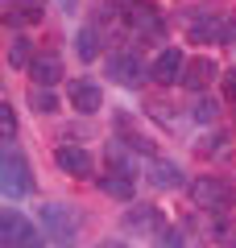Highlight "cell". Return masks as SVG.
Wrapping results in <instances>:
<instances>
[{
	"instance_id": "cell-5",
	"label": "cell",
	"mask_w": 236,
	"mask_h": 248,
	"mask_svg": "<svg viewBox=\"0 0 236 248\" xmlns=\"http://www.w3.org/2000/svg\"><path fill=\"white\" fill-rule=\"evenodd\" d=\"M42 232H46L50 240H58V244H75L79 219H75V211H70V207L46 203V207H42Z\"/></svg>"
},
{
	"instance_id": "cell-26",
	"label": "cell",
	"mask_w": 236,
	"mask_h": 248,
	"mask_svg": "<svg viewBox=\"0 0 236 248\" xmlns=\"http://www.w3.org/2000/svg\"><path fill=\"white\" fill-rule=\"evenodd\" d=\"M108 248H129V244H120V240H112V244H108Z\"/></svg>"
},
{
	"instance_id": "cell-24",
	"label": "cell",
	"mask_w": 236,
	"mask_h": 248,
	"mask_svg": "<svg viewBox=\"0 0 236 248\" xmlns=\"http://www.w3.org/2000/svg\"><path fill=\"white\" fill-rule=\"evenodd\" d=\"M219 46H236V21H224L219 25Z\"/></svg>"
},
{
	"instance_id": "cell-4",
	"label": "cell",
	"mask_w": 236,
	"mask_h": 248,
	"mask_svg": "<svg viewBox=\"0 0 236 248\" xmlns=\"http://www.w3.org/2000/svg\"><path fill=\"white\" fill-rule=\"evenodd\" d=\"M104 71L112 75L120 87H141V83L149 79V66H145L133 50H112V54L104 58Z\"/></svg>"
},
{
	"instance_id": "cell-12",
	"label": "cell",
	"mask_w": 236,
	"mask_h": 248,
	"mask_svg": "<svg viewBox=\"0 0 236 248\" xmlns=\"http://www.w3.org/2000/svg\"><path fill=\"white\" fill-rule=\"evenodd\" d=\"M46 17V4L42 0H9V9H4V25L9 29H29Z\"/></svg>"
},
{
	"instance_id": "cell-3",
	"label": "cell",
	"mask_w": 236,
	"mask_h": 248,
	"mask_svg": "<svg viewBox=\"0 0 236 248\" xmlns=\"http://www.w3.org/2000/svg\"><path fill=\"white\" fill-rule=\"evenodd\" d=\"M0 186H4V195H9V199H25L29 190H34L29 161L21 157L13 145H9V153H4V161H0Z\"/></svg>"
},
{
	"instance_id": "cell-2",
	"label": "cell",
	"mask_w": 236,
	"mask_h": 248,
	"mask_svg": "<svg viewBox=\"0 0 236 248\" xmlns=\"http://www.w3.org/2000/svg\"><path fill=\"white\" fill-rule=\"evenodd\" d=\"M0 244L4 248H46V232H37L34 223L21 211H4V223H0Z\"/></svg>"
},
{
	"instance_id": "cell-17",
	"label": "cell",
	"mask_w": 236,
	"mask_h": 248,
	"mask_svg": "<svg viewBox=\"0 0 236 248\" xmlns=\"http://www.w3.org/2000/svg\"><path fill=\"white\" fill-rule=\"evenodd\" d=\"M75 54H79L83 62H96V58H100V29H96V25H83V29L75 33Z\"/></svg>"
},
{
	"instance_id": "cell-15",
	"label": "cell",
	"mask_w": 236,
	"mask_h": 248,
	"mask_svg": "<svg viewBox=\"0 0 236 248\" xmlns=\"http://www.w3.org/2000/svg\"><path fill=\"white\" fill-rule=\"evenodd\" d=\"M149 182H153L157 190H178V186H186V178H183V166H178V161H162V157H153Z\"/></svg>"
},
{
	"instance_id": "cell-14",
	"label": "cell",
	"mask_w": 236,
	"mask_h": 248,
	"mask_svg": "<svg viewBox=\"0 0 236 248\" xmlns=\"http://www.w3.org/2000/svg\"><path fill=\"white\" fill-rule=\"evenodd\" d=\"M100 190H104L108 199H116V203H133L137 182H133L129 170H108V174H100Z\"/></svg>"
},
{
	"instance_id": "cell-20",
	"label": "cell",
	"mask_w": 236,
	"mask_h": 248,
	"mask_svg": "<svg viewBox=\"0 0 236 248\" xmlns=\"http://www.w3.org/2000/svg\"><path fill=\"white\" fill-rule=\"evenodd\" d=\"M29 108L42 112V116L58 112V95H54V87H34V91H29Z\"/></svg>"
},
{
	"instance_id": "cell-11",
	"label": "cell",
	"mask_w": 236,
	"mask_h": 248,
	"mask_svg": "<svg viewBox=\"0 0 236 248\" xmlns=\"http://www.w3.org/2000/svg\"><path fill=\"white\" fill-rule=\"evenodd\" d=\"M29 79H34V87H58L62 75H67V66H62L58 54H37L34 62H29Z\"/></svg>"
},
{
	"instance_id": "cell-22",
	"label": "cell",
	"mask_w": 236,
	"mask_h": 248,
	"mask_svg": "<svg viewBox=\"0 0 236 248\" xmlns=\"http://www.w3.org/2000/svg\"><path fill=\"white\" fill-rule=\"evenodd\" d=\"M0 116H4V141H17V112H13V104H0Z\"/></svg>"
},
{
	"instance_id": "cell-21",
	"label": "cell",
	"mask_w": 236,
	"mask_h": 248,
	"mask_svg": "<svg viewBox=\"0 0 236 248\" xmlns=\"http://www.w3.org/2000/svg\"><path fill=\"white\" fill-rule=\"evenodd\" d=\"M153 248H186V244H183V232H178L174 223H162L157 236H153Z\"/></svg>"
},
{
	"instance_id": "cell-27",
	"label": "cell",
	"mask_w": 236,
	"mask_h": 248,
	"mask_svg": "<svg viewBox=\"0 0 236 248\" xmlns=\"http://www.w3.org/2000/svg\"><path fill=\"white\" fill-rule=\"evenodd\" d=\"M116 4H124V9H129V4H137V0H116Z\"/></svg>"
},
{
	"instance_id": "cell-16",
	"label": "cell",
	"mask_w": 236,
	"mask_h": 248,
	"mask_svg": "<svg viewBox=\"0 0 236 248\" xmlns=\"http://www.w3.org/2000/svg\"><path fill=\"white\" fill-rule=\"evenodd\" d=\"M37 54H34V37L29 33H17L9 42V66L13 71H29V62H34Z\"/></svg>"
},
{
	"instance_id": "cell-8",
	"label": "cell",
	"mask_w": 236,
	"mask_h": 248,
	"mask_svg": "<svg viewBox=\"0 0 236 248\" xmlns=\"http://www.w3.org/2000/svg\"><path fill=\"white\" fill-rule=\"evenodd\" d=\"M183 71H186V58H183V50H178V46H166V50L149 62V79L162 83V87L183 83Z\"/></svg>"
},
{
	"instance_id": "cell-25",
	"label": "cell",
	"mask_w": 236,
	"mask_h": 248,
	"mask_svg": "<svg viewBox=\"0 0 236 248\" xmlns=\"http://www.w3.org/2000/svg\"><path fill=\"white\" fill-rule=\"evenodd\" d=\"M58 4H62V13H75L79 9V0H58Z\"/></svg>"
},
{
	"instance_id": "cell-9",
	"label": "cell",
	"mask_w": 236,
	"mask_h": 248,
	"mask_svg": "<svg viewBox=\"0 0 236 248\" xmlns=\"http://www.w3.org/2000/svg\"><path fill=\"white\" fill-rule=\"evenodd\" d=\"M67 99H70V108H75L79 116H96L100 108H104V91L91 79H70L67 83Z\"/></svg>"
},
{
	"instance_id": "cell-10",
	"label": "cell",
	"mask_w": 236,
	"mask_h": 248,
	"mask_svg": "<svg viewBox=\"0 0 236 248\" xmlns=\"http://www.w3.org/2000/svg\"><path fill=\"white\" fill-rule=\"evenodd\" d=\"M162 211L149 203H133L129 211H124V228L133 232V236H157V228H162Z\"/></svg>"
},
{
	"instance_id": "cell-28",
	"label": "cell",
	"mask_w": 236,
	"mask_h": 248,
	"mask_svg": "<svg viewBox=\"0 0 236 248\" xmlns=\"http://www.w3.org/2000/svg\"><path fill=\"white\" fill-rule=\"evenodd\" d=\"M232 248H236V244H232Z\"/></svg>"
},
{
	"instance_id": "cell-23",
	"label": "cell",
	"mask_w": 236,
	"mask_h": 248,
	"mask_svg": "<svg viewBox=\"0 0 236 248\" xmlns=\"http://www.w3.org/2000/svg\"><path fill=\"white\" fill-rule=\"evenodd\" d=\"M224 99L236 108V66H232V71H224Z\"/></svg>"
},
{
	"instance_id": "cell-6",
	"label": "cell",
	"mask_w": 236,
	"mask_h": 248,
	"mask_svg": "<svg viewBox=\"0 0 236 248\" xmlns=\"http://www.w3.org/2000/svg\"><path fill=\"white\" fill-rule=\"evenodd\" d=\"M124 25L133 29V37H145V42H157V37L166 33L162 13H157L153 4H145V0H137V4H129V9H124Z\"/></svg>"
},
{
	"instance_id": "cell-1",
	"label": "cell",
	"mask_w": 236,
	"mask_h": 248,
	"mask_svg": "<svg viewBox=\"0 0 236 248\" xmlns=\"http://www.w3.org/2000/svg\"><path fill=\"white\" fill-rule=\"evenodd\" d=\"M191 203L199 207V211L219 215V211H228V207H232V186H228L224 178L203 174V178H195V182H191Z\"/></svg>"
},
{
	"instance_id": "cell-7",
	"label": "cell",
	"mask_w": 236,
	"mask_h": 248,
	"mask_svg": "<svg viewBox=\"0 0 236 248\" xmlns=\"http://www.w3.org/2000/svg\"><path fill=\"white\" fill-rule=\"evenodd\" d=\"M54 166H58L62 174L79 178V182L96 178V157H91L87 149H79V145H58V149H54Z\"/></svg>"
},
{
	"instance_id": "cell-18",
	"label": "cell",
	"mask_w": 236,
	"mask_h": 248,
	"mask_svg": "<svg viewBox=\"0 0 236 248\" xmlns=\"http://www.w3.org/2000/svg\"><path fill=\"white\" fill-rule=\"evenodd\" d=\"M219 25H224L219 17H211V13H199V17L191 21V42H216V46H219Z\"/></svg>"
},
{
	"instance_id": "cell-13",
	"label": "cell",
	"mask_w": 236,
	"mask_h": 248,
	"mask_svg": "<svg viewBox=\"0 0 236 248\" xmlns=\"http://www.w3.org/2000/svg\"><path fill=\"white\" fill-rule=\"evenodd\" d=\"M216 75H219L216 58H207V54H199V58H191V62H186V71H183V87L199 95V91L207 87V83L216 79Z\"/></svg>"
},
{
	"instance_id": "cell-19",
	"label": "cell",
	"mask_w": 236,
	"mask_h": 248,
	"mask_svg": "<svg viewBox=\"0 0 236 248\" xmlns=\"http://www.w3.org/2000/svg\"><path fill=\"white\" fill-rule=\"evenodd\" d=\"M216 116H219V99L195 95V104H191V120L195 124H216Z\"/></svg>"
}]
</instances>
